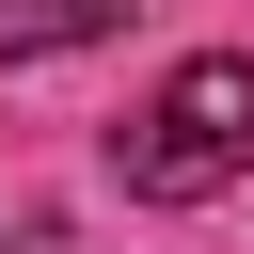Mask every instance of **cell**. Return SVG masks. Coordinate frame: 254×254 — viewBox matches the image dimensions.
I'll return each instance as SVG.
<instances>
[{
	"label": "cell",
	"instance_id": "obj_2",
	"mask_svg": "<svg viewBox=\"0 0 254 254\" xmlns=\"http://www.w3.org/2000/svg\"><path fill=\"white\" fill-rule=\"evenodd\" d=\"M127 0H0V64H48V48H95Z\"/></svg>",
	"mask_w": 254,
	"mask_h": 254
},
{
	"label": "cell",
	"instance_id": "obj_1",
	"mask_svg": "<svg viewBox=\"0 0 254 254\" xmlns=\"http://www.w3.org/2000/svg\"><path fill=\"white\" fill-rule=\"evenodd\" d=\"M111 159H127L143 206H206V190H238V175H254V64H238V48H190V64L127 111Z\"/></svg>",
	"mask_w": 254,
	"mask_h": 254
}]
</instances>
